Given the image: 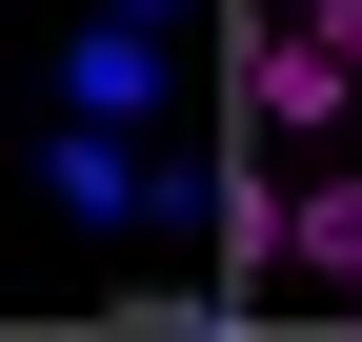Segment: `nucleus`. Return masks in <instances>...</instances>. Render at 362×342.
<instances>
[{
	"mask_svg": "<svg viewBox=\"0 0 362 342\" xmlns=\"http://www.w3.org/2000/svg\"><path fill=\"white\" fill-rule=\"evenodd\" d=\"M40 201H61L81 242H141V222H181V161H161V121H61V141H40Z\"/></svg>",
	"mask_w": 362,
	"mask_h": 342,
	"instance_id": "obj_1",
	"label": "nucleus"
},
{
	"mask_svg": "<svg viewBox=\"0 0 362 342\" xmlns=\"http://www.w3.org/2000/svg\"><path fill=\"white\" fill-rule=\"evenodd\" d=\"M161 101H181V40L121 20V0H81L61 20V121H161Z\"/></svg>",
	"mask_w": 362,
	"mask_h": 342,
	"instance_id": "obj_2",
	"label": "nucleus"
},
{
	"mask_svg": "<svg viewBox=\"0 0 362 342\" xmlns=\"http://www.w3.org/2000/svg\"><path fill=\"white\" fill-rule=\"evenodd\" d=\"M342 101H362V61H322L302 20H242V121H282V141H322Z\"/></svg>",
	"mask_w": 362,
	"mask_h": 342,
	"instance_id": "obj_3",
	"label": "nucleus"
},
{
	"mask_svg": "<svg viewBox=\"0 0 362 342\" xmlns=\"http://www.w3.org/2000/svg\"><path fill=\"white\" fill-rule=\"evenodd\" d=\"M282 262L302 282H362V182H282Z\"/></svg>",
	"mask_w": 362,
	"mask_h": 342,
	"instance_id": "obj_4",
	"label": "nucleus"
},
{
	"mask_svg": "<svg viewBox=\"0 0 362 342\" xmlns=\"http://www.w3.org/2000/svg\"><path fill=\"white\" fill-rule=\"evenodd\" d=\"M202 242L262 282V262H282V182H262V161H221V182H202Z\"/></svg>",
	"mask_w": 362,
	"mask_h": 342,
	"instance_id": "obj_5",
	"label": "nucleus"
},
{
	"mask_svg": "<svg viewBox=\"0 0 362 342\" xmlns=\"http://www.w3.org/2000/svg\"><path fill=\"white\" fill-rule=\"evenodd\" d=\"M242 20H302V40H322V20H342V0H242Z\"/></svg>",
	"mask_w": 362,
	"mask_h": 342,
	"instance_id": "obj_6",
	"label": "nucleus"
},
{
	"mask_svg": "<svg viewBox=\"0 0 362 342\" xmlns=\"http://www.w3.org/2000/svg\"><path fill=\"white\" fill-rule=\"evenodd\" d=\"M121 20H181V0H121Z\"/></svg>",
	"mask_w": 362,
	"mask_h": 342,
	"instance_id": "obj_7",
	"label": "nucleus"
},
{
	"mask_svg": "<svg viewBox=\"0 0 362 342\" xmlns=\"http://www.w3.org/2000/svg\"><path fill=\"white\" fill-rule=\"evenodd\" d=\"M342 322H362V282H342Z\"/></svg>",
	"mask_w": 362,
	"mask_h": 342,
	"instance_id": "obj_8",
	"label": "nucleus"
}]
</instances>
